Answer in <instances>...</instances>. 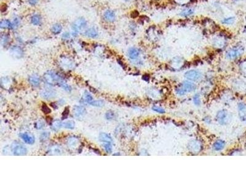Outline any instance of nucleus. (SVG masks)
Instances as JSON below:
<instances>
[{
	"label": "nucleus",
	"instance_id": "f257e3e1",
	"mask_svg": "<svg viewBox=\"0 0 246 184\" xmlns=\"http://www.w3.org/2000/svg\"><path fill=\"white\" fill-rule=\"evenodd\" d=\"M44 79L45 81L50 85H57L66 91H70L72 90L68 85H67L58 74L50 71L44 75Z\"/></svg>",
	"mask_w": 246,
	"mask_h": 184
},
{
	"label": "nucleus",
	"instance_id": "f03ea898",
	"mask_svg": "<svg viewBox=\"0 0 246 184\" xmlns=\"http://www.w3.org/2000/svg\"><path fill=\"white\" fill-rule=\"evenodd\" d=\"M196 88V85L189 81H185L183 82L180 87L177 88V93L180 95H185L187 92H191Z\"/></svg>",
	"mask_w": 246,
	"mask_h": 184
},
{
	"label": "nucleus",
	"instance_id": "7ed1b4c3",
	"mask_svg": "<svg viewBox=\"0 0 246 184\" xmlns=\"http://www.w3.org/2000/svg\"><path fill=\"white\" fill-rule=\"evenodd\" d=\"M87 26V22L86 20L82 17L78 18L76 19L73 24H72V30L74 33L77 34L82 31L86 29Z\"/></svg>",
	"mask_w": 246,
	"mask_h": 184
},
{
	"label": "nucleus",
	"instance_id": "20e7f679",
	"mask_svg": "<svg viewBox=\"0 0 246 184\" xmlns=\"http://www.w3.org/2000/svg\"><path fill=\"white\" fill-rule=\"evenodd\" d=\"M244 52V48L241 46H236L231 48L227 53V57L230 60L236 58Z\"/></svg>",
	"mask_w": 246,
	"mask_h": 184
},
{
	"label": "nucleus",
	"instance_id": "39448f33",
	"mask_svg": "<svg viewBox=\"0 0 246 184\" xmlns=\"http://www.w3.org/2000/svg\"><path fill=\"white\" fill-rule=\"evenodd\" d=\"M11 150L14 155H25L27 154V148L22 144L17 143H14L11 145Z\"/></svg>",
	"mask_w": 246,
	"mask_h": 184
},
{
	"label": "nucleus",
	"instance_id": "423d86ee",
	"mask_svg": "<svg viewBox=\"0 0 246 184\" xmlns=\"http://www.w3.org/2000/svg\"><path fill=\"white\" fill-rule=\"evenodd\" d=\"M185 77L188 81H196L201 79V73L197 70H190L185 73Z\"/></svg>",
	"mask_w": 246,
	"mask_h": 184
},
{
	"label": "nucleus",
	"instance_id": "0eeeda50",
	"mask_svg": "<svg viewBox=\"0 0 246 184\" xmlns=\"http://www.w3.org/2000/svg\"><path fill=\"white\" fill-rule=\"evenodd\" d=\"M86 111L85 108L80 106H75L73 108V115L77 118H82L85 116Z\"/></svg>",
	"mask_w": 246,
	"mask_h": 184
},
{
	"label": "nucleus",
	"instance_id": "6e6552de",
	"mask_svg": "<svg viewBox=\"0 0 246 184\" xmlns=\"http://www.w3.org/2000/svg\"><path fill=\"white\" fill-rule=\"evenodd\" d=\"M104 19L108 22H113L116 19L115 12L111 10H107L103 14Z\"/></svg>",
	"mask_w": 246,
	"mask_h": 184
},
{
	"label": "nucleus",
	"instance_id": "1a4fd4ad",
	"mask_svg": "<svg viewBox=\"0 0 246 184\" xmlns=\"http://www.w3.org/2000/svg\"><path fill=\"white\" fill-rule=\"evenodd\" d=\"M56 95V93L52 90H44L41 91V96L46 100L52 99Z\"/></svg>",
	"mask_w": 246,
	"mask_h": 184
},
{
	"label": "nucleus",
	"instance_id": "9d476101",
	"mask_svg": "<svg viewBox=\"0 0 246 184\" xmlns=\"http://www.w3.org/2000/svg\"><path fill=\"white\" fill-rule=\"evenodd\" d=\"M20 137L25 143L29 144H33L34 143V138L33 136L27 133H23L20 134Z\"/></svg>",
	"mask_w": 246,
	"mask_h": 184
},
{
	"label": "nucleus",
	"instance_id": "9b49d317",
	"mask_svg": "<svg viewBox=\"0 0 246 184\" xmlns=\"http://www.w3.org/2000/svg\"><path fill=\"white\" fill-rule=\"evenodd\" d=\"M85 35L90 38H96L98 36V33L94 28H90L86 30Z\"/></svg>",
	"mask_w": 246,
	"mask_h": 184
},
{
	"label": "nucleus",
	"instance_id": "f8f14e48",
	"mask_svg": "<svg viewBox=\"0 0 246 184\" xmlns=\"http://www.w3.org/2000/svg\"><path fill=\"white\" fill-rule=\"evenodd\" d=\"M99 140L103 144L106 143H112V138L108 134L102 133L99 135Z\"/></svg>",
	"mask_w": 246,
	"mask_h": 184
},
{
	"label": "nucleus",
	"instance_id": "ddd939ff",
	"mask_svg": "<svg viewBox=\"0 0 246 184\" xmlns=\"http://www.w3.org/2000/svg\"><path fill=\"white\" fill-rule=\"evenodd\" d=\"M140 52L136 48H130L128 51L129 57L132 60L136 59L139 56Z\"/></svg>",
	"mask_w": 246,
	"mask_h": 184
},
{
	"label": "nucleus",
	"instance_id": "4468645a",
	"mask_svg": "<svg viewBox=\"0 0 246 184\" xmlns=\"http://www.w3.org/2000/svg\"><path fill=\"white\" fill-rule=\"evenodd\" d=\"M0 27L2 29H12L13 28V24H12L8 20H2L0 23Z\"/></svg>",
	"mask_w": 246,
	"mask_h": 184
},
{
	"label": "nucleus",
	"instance_id": "2eb2a0df",
	"mask_svg": "<svg viewBox=\"0 0 246 184\" xmlns=\"http://www.w3.org/2000/svg\"><path fill=\"white\" fill-rule=\"evenodd\" d=\"M11 53L12 55H14L15 57H17V58L21 57V56H22L23 55V51L22 50V48L17 46L12 48Z\"/></svg>",
	"mask_w": 246,
	"mask_h": 184
},
{
	"label": "nucleus",
	"instance_id": "dca6fc26",
	"mask_svg": "<svg viewBox=\"0 0 246 184\" xmlns=\"http://www.w3.org/2000/svg\"><path fill=\"white\" fill-rule=\"evenodd\" d=\"M29 82L33 86L37 87L40 83V79L37 75H33L30 77Z\"/></svg>",
	"mask_w": 246,
	"mask_h": 184
},
{
	"label": "nucleus",
	"instance_id": "f3484780",
	"mask_svg": "<svg viewBox=\"0 0 246 184\" xmlns=\"http://www.w3.org/2000/svg\"><path fill=\"white\" fill-rule=\"evenodd\" d=\"M31 22L34 25H39L41 23V17L38 14H35L31 17Z\"/></svg>",
	"mask_w": 246,
	"mask_h": 184
},
{
	"label": "nucleus",
	"instance_id": "a211bd4d",
	"mask_svg": "<svg viewBox=\"0 0 246 184\" xmlns=\"http://www.w3.org/2000/svg\"><path fill=\"white\" fill-rule=\"evenodd\" d=\"M224 145H225V144H224V141L221 140H219L216 141V142L214 143L213 147L215 150L219 151V150H221L222 149H223V148L224 147Z\"/></svg>",
	"mask_w": 246,
	"mask_h": 184
},
{
	"label": "nucleus",
	"instance_id": "6ab92c4d",
	"mask_svg": "<svg viewBox=\"0 0 246 184\" xmlns=\"http://www.w3.org/2000/svg\"><path fill=\"white\" fill-rule=\"evenodd\" d=\"M62 30V26L59 24H56L51 28V31L54 34H58L61 33Z\"/></svg>",
	"mask_w": 246,
	"mask_h": 184
},
{
	"label": "nucleus",
	"instance_id": "aec40b11",
	"mask_svg": "<svg viewBox=\"0 0 246 184\" xmlns=\"http://www.w3.org/2000/svg\"><path fill=\"white\" fill-rule=\"evenodd\" d=\"M62 124L63 123H62L60 120H55L52 123V129L54 131H57L61 128V127L63 126Z\"/></svg>",
	"mask_w": 246,
	"mask_h": 184
},
{
	"label": "nucleus",
	"instance_id": "412c9836",
	"mask_svg": "<svg viewBox=\"0 0 246 184\" xmlns=\"http://www.w3.org/2000/svg\"><path fill=\"white\" fill-rule=\"evenodd\" d=\"M227 112H225L224 111H220L217 114V119L219 120V122H220L221 123L224 122V120H225L227 118Z\"/></svg>",
	"mask_w": 246,
	"mask_h": 184
},
{
	"label": "nucleus",
	"instance_id": "4be33fe9",
	"mask_svg": "<svg viewBox=\"0 0 246 184\" xmlns=\"http://www.w3.org/2000/svg\"><path fill=\"white\" fill-rule=\"evenodd\" d=\"M194 14V10L193 9H186L183 10L180 14V15L181 16H184V17H188L189 16H191L192 14Z\"/></svg>",
	"mask_w": 246,
	"mask_h": 184
},
{
	"label": "nucleus",
	"instance_id": "5701e85b",
	"mask_svg": "<svg viewBox=\"0 0 246 184\" xmlns=\"http://www.w3.org/2000/svg\"><path fill=\"white\" fill-rule=\"evenodd\" d=\"M224 43V41L223 39V38L220 37H217L214 40V45L217 46V47H222L223 46Z\"/></svg>",
	"mask_w": 246,
	"mask_h": 184
},
{
	"label": "nucleus",
	"instance_id": "b1692460",
	"mask_svg": "<svg viewBox=\"0 0 246 184\" xmlns=\"http://www.w3.org/2000/svg\"><path fill=\"white\" fill-rule=\"evenodd\" d=\"M62 126L67 129L73 130L75 128V122L72 121V120H70V121H67V122L63 123Z\"/></svg>",
	"mask_w": 246,
	"mask_h": 184
},
{
	"label": "nucleus",
	"instance_id": "393cba45",
	"mask_svg": "<svg viewBox=\"0 0 246 184\" xmlns=\"http://www.w3.org/2000/svg\"><path fill=\"white\" fill-rule=\"evenodd\" d=\"M235 22V18L234 17H230L224 19L222 21V23L224 25H232L234 24Z\"/></svg>",
	"mask_w": 246,
	"mask_h": 184
},
{
	"label": "nucleus",
	"instance_id": "a878e982",
	"mask_svg": "<svg viewBox=\"0 0 246 184\" xmlns=\"http://www.w3.org/2000/svg\"><path fill=\"white\" fill-rule=\"evenodd\" d=\"M51 152L54 155H59L62 153V148L60 146L55 145L51 148Z\"/></svg>",
	"mask_w": 246,
	"mask_h": 184
},
{
	"label": "nucleus",
	"instance_id": "bb28decb",
	"mask_svg": "<svg viewBox=\"0 0 246 184\" xmlns=\"http://www.w3.org/2000/svg\"><path fill=\"white\" fill-rule=\"evenodd\" d=\"M88 104L90 105H92L93 106H95V107H102L104 105V102L102 100H95L89 102Z\"/></svg>",
	"mask_w": 246,
	"mask_h": 184
},
{
	"label": "nucleus",
	"instance_id": "cd10ccee",
	"mask_svg": "<svg viewBox=\"0 0 246 184\" xmlns=\"http://www.w3.org/2000/svg\"><path fill=\"white\" fill-rule=\"evenodd\" d=\"M84 100H86V101L87 103H89L90 101H93V97L92 96V95H91L89 93V92H87L86 91H85V93H84Z\"/></svg>",
	"mask_w": 246,
	"mask_h": 184
},
{
	"label": "nucleus",
	"instance_id": "c85d7f7f",
	"mask_svg": "<svg viewBox=\"0 0 246 184\" xmlns=\"http://www.w3.org/2000/svg\"><path fill=\"white\" fill-rule=\"evenodd\" d=\"M41 110H42V111H43V112L44 113V114H49V113H51V109L49 108L46 104H43V105H42Z\"/></svg>",
	"mask_w": 246,
	"mask_h": 184
},
{
	"label": "nucleus",
	"instance_id": "c756f323",
	"mask_svg": "<svg viewBox=\"0 0 246 184\" xmlns=\"http://www.w3.org/2000/svg\"><path fill=\"white\" fill-rule=\"evenodd\" d=\"M104 147H105V150L106 151L107 153H111L112 152V145H111V143H106V144H103Z\"/></svg>",
	"mask_w": 246,
	"mask_h": 184
},
{
	"label": "nucleus",
	"instance_id": "7c9ffc66",
	"mask_svg": "<svg viewBox=\"0 0 246 184\" xmlns=\"http://www.w3.org/2000/svg\"><path fill=\"white\" fill-rule=\"evenodd\" d=\"M154 111H155L158 113H159V114H164L165 112V111L164 109H163L162 108H160L158 107V106H154L152 109Z\"/></svg>",
	"mask_w": 246,
	"mask_h": 184
},
{
	"label": "nucleus",
	"instance_id": "2f4dec72",
	"mask_svg": "<svg viewBox=\"0 0 246 184\" xmlns=\"http://www.w3.org/2000/svg\"><path fill=\"white\" fill-rule=\"evenodd\" d=\"M78 141L76 138H72V139H70V140L68 141V144L72 147L73 146L75 147L76 145L78 144Z\"/></svg>",
	"mask_w": 246,
	"mask_h": 184
},
{
	"label": "nucleus",
	"instance_id": "473e14b6",
	"mask_svg": "<svg viewBox=\"0 0 246 184\" xmlns=\"http://www.w3.org/2000/svg\"><path fill=\"white\" fill-rule=\"evenodd\" d=\"M193 101L194 103L196 105H199L200 103H201V100H200V98H199V95H196L193 98Z\"/></svg>",
	"mask_w": 246,
	"mask_h": 184
},
{
	"label": "nucleus",
	"instance_id": "72a5a7b5",
	"mask_svg": "<svg viewBox=\"0 0 246 184\" xmlns=\"http://www.w3.org/2000/svg\"><path fill=\"white\" fill-rule=\"evenodd\" d=\"M8 41H9V37L8 36H7L6 34L2 35V36H1V42H2V44H6L7 42H8Z\"/></svg>",
	"mask_w": 246,
	"mask_h": 184
},
{
	"label": "nucleus",
	"instance_id": "f704fd0d",
	"mask_svg": "<svg viewBox=\"0 0 246 184\" xmlns=\"http://www.w3.org/2000/svg\"><path fill=\"white\" fill-rule=\"evenodd\" d=\"M49 136V134L47 132H43V133H42V134L41 135V139L45 140L47 139Z\"/></svg>",
	"mask_w": 246,
	"mask_h": 184
},
{
	"label": "nucleus",
	"instance_id": "c9c22d12",
	"mask_svg": "<svg viewBox=\"0 0 246 184\" xmlns=\"http://www.w3.org/2000/svg\"><path fill=\"white\" fill-rule=\"evenodd\" d=\"M106 117L107 119H111L113 118V113H111L110 111L108 112L106 114Z\"/></svg>",
	"mask_w": 246,
	"mask_h": 184
},
{
	"label": "nucleus",
	"instance_id": "e433bc0d",
	"mask_svg": "<svg viewBox=\"0 0 246 184\" xmlns=\"http://www.w3.org/2000/svg\"><path fill=\"white\" fill-rule=\"evenodd\" d=\"M28 1H29V4H30L32 6H34L38 3L39 0H28Z\"/></svg>",
	"mask_w": 246,
	"mask_h": 184
},
{
	"label": "nucleus",
	"instance_id": "4c0bfd02",
	"mask_svg": "<svg viewBox=\"0 0 246 184\" xmlns=\"http://www.w3.org/2000/svg\"><path fill=\"white\" fill-rule=\"evenodd\" d=\"M69 109H68V108H66V109H65V110L64 111V112H63V116H64V117H65V118H66V117L68 116V115L69 114Z\"/></svg>",
	"mask_w": 246,
	"mask_h": 184
},
{
	"label": "nucleus",
	"instance_id": "58836bf2",
	"mask_svg": "<svg viewBox=\"0 0 246 184\" xmlns=\"http://www.w3.org/2000/svg\"><path fill=\"white\" fill-rule=\"evenodd\" d=\"M37 128L38 129H41V128H43V126H44V123H43V122H38L37 123Z\"/></svg>",
	"mask_w": 246,
	"mask_h": 184
},
{
	"label": "nucleus",
	"instance_id": "ea45409f",
	"mask_svg": "<svg viewBox=\"0 0 246 184\" xmlns=\"http://www.w3.org/2000/svg\"><path fill=\"white\" fill-rule=\"evenodd\" d=\"M239 108H240L241 111H244L245 109V106L244 104H241L240 105H239Z\"/></svg>",
	"mask_w": 246,
	"mask_h": 184
},
{
	"label": "nucleus",
	"instance_id": "a19ab883",
	"mask_svg": "<svg viewBox=\"0 0 246 184\" xmlns=\"http://www.w3.org/2000/svg\"><path fill=\"white\" fill-rule=\"evenodd\" d=\"M177 1L179 3L183 4V3H186L188 1H189V0H177Z\"/></svg>",
	"mask_w": 246,
	"mask_h": 184
},
{
	"label": "nucleus",
	"instance_id": "79ce46f5",
	"mask_svg": "<svg viewBox=\"0 0 246 184\" xmlns=\"http://www.w3.org/2000/svg\"><path fill=\"white\" fill-rule=\"evenodd\" d=\"M244 32L246 33V25H245V26L244 28Z\"/></svg>",
	"mask_w": 246,
	"mask_h": 184
},
{
	"label": "nucleus",
	"instance_id": "37998d69",
	"mask_svg": "<svg viewBox=\"0 0 246 184\" xmlns=\"http://www.w3.org/2000/svg\"><path fill=\"white\" fill-rule=\"evenodd\" d=\"M234 1H240V0H234Z\"/></svg>",
	"mask_w": 246,
	"mask_h": 184
},
{
	"label": "nucleus",
	"instance_id": "c03bdc74",
	"mask_svg": "<svg viewBox=\"0 0 246 184\" xmlns=\"http://www.w3.org/2000/svg\"><path fill=\"white\" fill-rule=\"evenodd\" d=\"M125 1H130V0H125Z\"/></svg>",
	"mask_w": 246,
	"mask_h": 184
}]
</instances>
